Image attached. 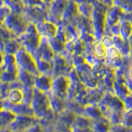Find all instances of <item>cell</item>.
Listing matches in <instances>:
<instances>
[{"label": "cell", "mask_w": 132, "mask_h": 132, "mask_svg": "<svg viewBox=\"0 0 132 132\" xmlns=\"http://www.w3.org/2000/svg\"><path fill=\"white\" fill-rule=\"evenodd\" d=\"M36 27L39 35L47 39L55 38L58 35V28L55 24L50 22H43L39 23Z\"/></svg>", "instance_id": "obj_6"}, {"label": "cell", "mask_w": 132, "mask_h": 132, "mask_svg": "<svg viewBox=\"0 0 132 132\" xmlns=\"http://www.w3.org/2000/svg\"><path fill=\"white\" fill-rule=\"evenodd\" d=\"M41 1L45 3H51V2H54L55 0H41Z\"/></svg>", "instance_id": "obj_19"}, {"label": "cell", "mask_w": 132, "mask_h": 132, "mask_svg": "<svg viewBox=\"0 0 132 132\" xmlns=\"http://www.w3.org/2000/svg\"><path fill=\"white\" fill-rule=\"evenodd\" d=\"M34 116H18L15 121L7 127L12 130L27 131L29 128L36 123Z\"/></svg>", "instance_id": "obj_4"}, {"label": "cell", "mask_w": 132, "mask_h": 132, "mask_svg": "<svg viewBox=\"0 0 132 132\" xmlns=\"http://www.w3.org/2000/svg\"><path fill=\"white\" fill-rule=\"evenodd\" d=\"M122 101L124 102V106H125V110L132 109V93L126 97Z\"/></svg>", "instance_id": "obj_15"}, {"label": "cell", "mask_w": 132, "mask_h": 132, "mask_svg": "<svg viewBox=\"0 0 132 132\" xmlns=\"http://www.w3.org/2000/svg\"><path fill=\"white\" fill-rule=\"evenodd\" d=\"M72 80L67 75L56 76L53 79L51 93L57 97L64 99L68 96Z\"/></svg>", "instance_id": "obj_3"}, {"label": "cell", "mask_w": 132, "mask_h": 132, "mask_svg": "<svg viewBox=\"0 0 132 132\" xmlns=\"http://www.w3.org/2000/svg\"><path fill=\"white\" fill-rule=\"evenodd\" d=\"M93 54L97 58V59H106V48L102 42V40H98L93 43Z\"/></svg>", "instance_id": "obj_10"}, {"label": "cell", "mask_w": 132, "mask_h": 132, "mask_svg": "<svg viewBox=\"0 0 132 132\" xmlns=\"http://www.w3.org/2000/svg\"><path fill=\"white\" fill-rule=\"evenodd\" d=\"M120 18V13L116 9H111L108 11L106 15V21L111 25H115L118 22V19Z\"/></svg>", "instance_id": "obj_14"}, {"label": "cell", "mask_w": 132, "mask_h": 132, "mask_svg": "<svg viewBox=\"0 0 132 132\" xmlns=\"http://www.w3.org/2000/svg\"><path fill=\"white\" fill-rule=\"evenodd\" d=\"M18 117V115L13 111L8 109L2 108L1 110V127L7 128L9 127Z\"/></svg>", "instance_id": "obj_9"}, {"label": "cell", "mask_w": 132, "mask_h": 132, "mask_svg": "<svg viewBox=\"0 0 132 132\" xmlns=\"http://www.w3.org/2000/svg\"><path fill=\"white\" fill-rule=\"evenodd\" d=\"M24 87H22V88H14L10 89L6 99L11 104L19 105L22 104V103H24V99H25Z\"/></svg>", "instance_id": "obj_7"}, {"label": "cell", "mask_w": 132, "mask_h": 132, "mask_svg": "<svg viewBox=\"0 0 132 132\" xmlns=\"http://www.w3.org/2000/svg\"><path fill=\"white\" fill-rule=\"evenodd\" d=\"M120 27H121V29H120L121 36L124 40L129 38L132 34V24L128 21H126L121 24V26Z\"/></svg>", "instance_id": "obj_11"}, {"label": "cell", "mask_w": 132, "mask_h": 132, "mask_svg": "<svg viewBox=\"0 0 132 132\" xmlns=\"http://www.w3.org/2000/svg\"><path fill=\"white\" fill-rule=\"evenodd\" d=\"M53 79L50 74H39L35 78L34 88L45 93H51Z\"/></svg>", "instance_id": "obj_5"}, {"label": "cell", "mask_w": 132, "mask_h": 132, "mask_svg": "<svg viewBox=\"0 0 132 132\" xmlns=\"http://www.w3.org/2000/svg\"><path fill=\"white\" fill-rule=\"evenodd\" d=\"M27 132H45L44 128L41 126L40 124L36 123L35 125H33L31 127H30L27 130Z\"/></svg>", "instance_id": "obj_16"}, {"label": "cell", "mask_w": 132, "mask_h": 132, "mask_svg": "<svg viewBox=\"0 0 132 132\" xmlns=\"http://www.w3.org/2000/svg\"><path fill=\"white\" fill-rule=\"evenodd\" d=\"M11 132H27V131H20V130H11Z\"/></svg>", "instance_id": "obj_20"}, {"label": "cell", "mask_w": 132, "mask_h": 132, "mask_svg": "<svg viewBox=\"0 0 132 132\" xmlns=\"http://www.w3.org/2000/svg\"><path fill=\"white\" fill-rule=\"evenodd\" d=\"M31 107L36 118L45 117L51 109V101L48 93L40 92L34 88L33 97L31 102Z\"/></svg>", "instance_id": "obj_1"}, {"label": "cell", "mask_w": 132, "mask_h": 132, "mask_svg": "<svg viewBox=\"0 0 132 132\" xmlns=\"http://www.w3.org/2000/svg\"><path fill=\"white\" fill-rule=\"evenodd\" d=\"M22 48H21L20 43L16 42V40H11L6 45V54L15 55Z\"/></svg>", "instance_id": "obj_13"}, {"label": "cell", "mask_w": 132, "mask_h": 132, "mask_svg": "<svg viewBox=\"0 0 132 132\" xmlns=\"http://www.w3.org/2000/svg\"><path fill=\"white\" fill-rule=\"evenodd\" d=\"M111 126H112L109 120L105 117L92 121V130L93 132H110Z\"/></svg>", "instance_id": "obj_8"}, {"label": "cell", "mask_w": 132, "mask_h": 132, "mask_svg": "<svg viewBox=\"0 0 132 132\" xmlns=\"http://www.w3.org/2000/svg\"><path fill=\"white\" fill-rule=\"evenodd\" d=\"M1 132H11V130L9 128H2Z\"/></svg>", "instance_id": "obj_17"}, {"label": "cell", "mask_w": 132, "mask_h": 132, "mask_svg": "<svg viewBox=\"0 0 132 132\" xmlns=\"http://www.w3.org/2000/svg\"><path fill=\"white\" fill-rule=\"evenodd\" d=\"M129 76H130V79L132 80V64H131L130 68L129 69Z\"/></svg>", "instance_id": "obj_18"}, {"label": "cell", "mask_w": 132, "mask_h": 132, "mask_svg": "<svg viewBox=\"0 0 132 132\" xmlns=\"http://www.w3.org/2000/svg\"><path fill=\"white\" fill-rule=\"evenodd\" d=\"M121 125L126 127V129H132V109L124 111Z\"/></svg>", "instance_id": "obj_12"}, {"label": "cell", "mask_w": 132, "mask_h": 132, "mask_svg": "<svg viewBox=\"0 0 132 132\" xmlns=\"http://www.w3.org/2000/svg\"><path fill=\"white\" fill-rule=\"evenodd\" d=\"M18 68L26 70L34 76H38L40 73L37 69L36 62L31 53L28 52L25 48H22L15 55Z\"/></svg>", "instance_id": "obj_2"}]
</instances>
